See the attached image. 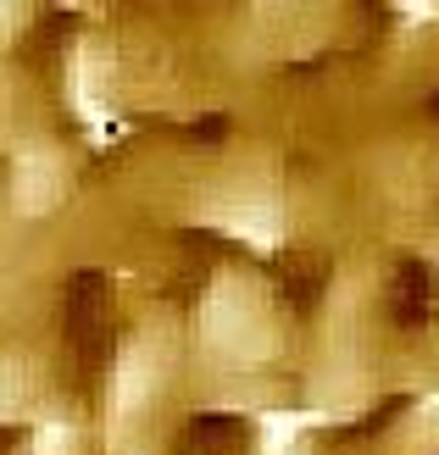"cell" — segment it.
<instances>
[{
	"mask_svg": "<svg viewBox=\"0 0 439 455\" xmlns=\"http://www.w3.org/2000/svg\"><path fill=\"white\" fill-rule=\"evenodd\" d=\"M272 311L262 300L256 283L234 278V272H223V278L200 294V350L217 361V367H256V361L272 355Z\"/></svg>",
	"mask_w": 439,
	"mask_h": 455,
	"instance_id": "cell-1",
	"label": "cell"
},
{
	"mask_svg": "<svg viewBox=\"0 0 439 455\" xmlns=\"http://www.w3.org/2000/svg\"><path fill=\"white\" fill-rule=\"evenodd\" d=\"M161 383H167L161 345L150 333L128 339L118 350V361H111V372H106V450L111 455H145V444L134 434H140V417L156 405Z\"/></svg>",
	"mask_w": 439,
	"mask_h": 455,
	"instance_id": "cell-2",
	"label": "cell"
},
{
	"mask_svg": "<svg viewBox=\"0 0 439 455\" xmlns=\"http://www.w3.org/2000/svg\"><path fill=\"white\" fill-rule=\"evenodd\" d=\"M67 184H73V172H67V156L56 145H22L12 156V212L17 217L56 212L67 200Z\"/></svg>",
	"mask_w": 439,
	"mask_h": 455,
	"instance_id": "cell-3",
	"label": "cell"
},
{
	"mask_svg": "<svg viewBox=\"0 0 439 455\" xmlns=\"http://www.w3.org/2000/svg\"><path fill=\"white\" fill-rule=\"evenodd\" d=\"M212 222L223 228V234H234L240 244L250 250H279L284 234H289V212H284V200L279 195H262V189H245L234 200H223V206H212Z\"/></svg>",
	"mask_w": 439,
	"mask_h": 455,
	"instance_id": "cell-4",
	"label": "cell"
},
{
	"mask_svg": "<svg viewBox=\"0 0 439 455\" xmlns=\"http://www.w3.org/2000/svg\"><path fill=\"white\" fill-rule=\"evenodd\" d=\"M111 67H106V56H101V44H78L73 56H67V100H73V117L95 133V140H106L111 133Z\"/></svg>",
	"mask_w": 439,
	"mask_h": 455,
	"instance_id": "cell-5",
	"label": "cell"
},
{
	"mask_svg": "<svg viewBox=\"0 0 439 455\" xmlns=\"http://www.w3.org/2000/svg\"><path fill=\"white\" fill-rule=\"evenodd\" d=\"M28 455H84V427L73 411L61 405H45L28 422Z\"/></svg>",
	"mask_w": 439,
	"mask_h": 455,
	"instance_id": "cell-6",
	"label": "cell"
},
{
	"mask_svg": "<svg viewBox=\"0 0 439 455\" xmlns=\"http://www.w3.org/2000/svg\"><path fill=\"white\" fill-rule=\"evenodd\" d=\"M395 17H401V28H434V22H439V6H434V0H401Z\"/></svg>",
	"mask_w": 439,
	"mask_h": 455,
	"instance_id": "cell-7",
	"label": "cell"
},
{
	"mask_svg": "<svg viewBox=\"0 0 439 455\" xmlns=\"http://www.w3.org/2000/svg\"><path fill=\"white\" fill-rule=\"evenodd\" d=\"M17 411H22V361L12 355L6 361V417L17 422Z\"/></svg>",
	"mask_w": 439,
	"mask_h": 455,
	"instance_id": "cell-8",
	"label": "cell"
},
{
	"mask_svg": "<svg viewBox=\"0 0 439 455\" xmlns=\"http://www.w3.org/2000/svg\"><path fill=\"white\" fill-rule=\"evenodd\" d=\"M256 455H312L306 444H279V450H256Z\"/></svg>",
	"mask_w": 439,
	"mask_h": 455,
	"instance_id": "cell-9",
	"label": "cell"
}]
</instances>
